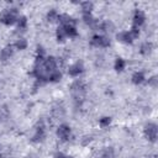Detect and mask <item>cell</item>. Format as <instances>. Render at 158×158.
I'll return each instance as SVG.
<instances>
[{"label": "cell", "instance_id": "cell-1", "mask_svg": "<svg viewBox=\"0 0 158 158\" xmlns=\"http://www.w3.org/2000/svg\"><path fill=\"white\" fill-rule=\"evenodd\" d=\"M19 11L17 9H5L0 14V22L4 23L5 26H12L16 25L17 19H19Z\"/></svg>", "mask_w": 158, "mask_h": 158}, {"label": "cell", "instance_id": "cell-2", "mask_svg": "<svg viewBox=\"0 0 158 158\" xmlns=\"http://www.w3.org/2000/svg\"><path fill=\"white\" fill-rule=\"evenodd\" d=\"M85 89H86L85 83H84L83 80H80V79H77V80H74V81L70 84V93H72L73 98H74L77 101L81 100V99L84 98V95H85Z\"/></svg>", "mask_w": 158, "mask_h": 158}, {"label": "cell", "instance_id": "cell-3", "mask_svg": "<svg viewBox=\"0 0 158 158\" xmlns=\"http://www.w3.org/2000/svg\"><path fill=\"white\" fill-rule=\"evenodd\" d=\"M90 44L96 47V48H107V47H110L111 41L106 35L95 33L90 40Z\"/></svg>", "mask_w": 158, "mask_h": 158}, {"label": "cell", "instance_id": "cell-4", "mask_svg": "<svg viewBox=\"0 0 158 158\" xmlns=\"http://www.w3.org/2000/svg\"><path fill=\"white\" fill-rule=\"evenodd\" d=\"M144 136L149 142H156L158 136V126L154 122H148L143 128Z\"/></svg>", "mask_w": 158, "mask_h": 158}, {"label": "cell", "instance_id": "cell-5", "mask_svg": "<svg viewBox=\"0 0 158 158\" xmlns=\"http://www.w3.org/2000/svg\"><path fill=\"white\" fill-rule=\"evenodd\" d=\"M57 137L60 139V141H68L69 137H70V133H72V128L67 123H60L58 127H57Z\"/></svg>", "mask_w": 158, "mask_h": 158}, {"label": "cell", "instance_id": "cell-6", "mask_svg": "<svg viewBox=\"0 0 158 158\" xmlns=\"http://www.w3.org/2000/svg\"><path fill=\"white\" fill-rule=\"evenodd\" d=\"M83 72H84V64H83L81 60H77V62H74L73 64H70V65L68 67V74H69L72 78L79 77Z\"/></svg>", "mask_w": 158, "mask_h": 158}, {"label": "cell", "instance_id": "cell-7", "mask_svg": "<svg viewBox=\"0 0 158 158\" xmlns=\"http://www.w3.org/2000/svg\"><path fill=\"white\" fill-rule=\"evenodd\" d=\"M146 21V14L141 10V9H136L133 12V17H132V26L135 27H141Z\"/></svg>", "mask_w": 158, "mask_h": 158}, {"label": "cell", "instance_id": "cell-8", "mask_svg": "<svg viewBox=\"0 0 158 158\" xmlns=\"http://www.w3.org/2000/svg\"><path fill=\"white\" fill-rule=\"evenodd\" d=\"M57 65H58L57 59H56L54 57H52V56L46 57L44 60H43V68H44V70L47 72V74L54 72V70L57 69Z\"/></svg>", "mask_w": 158, "mask_h": 158}, {"label": "cell", "instance_id": "cell-9", "mask_svg": "<svg viewBox=\"0 0 158 158\" xmlns=\"http://www.w3.org/2000/svg\"><path fill=\"white\" fill-rule=\"evenodd\" d=\"M116 40L121 43H125V44H130L133 42V37L131 35L130 31H120L118 33H116Z\"/></svg>", "mask_w": 158, "mask_h": 158}, {"label": "cell", "instance_id": "cell-10", "mask_svg": "<svg viewBox=\"0 0 158 158\" xmlns=\"http://www.w3.org/2000/svg\"><path fill=\"white\" fill-rule=\"evenodd\" d=\"M14 48H15V47H14L12 44L5 46V47L1 49V52H0V60H1V62H6V60H9V59L14 56V52H15Z\"/></svg>", "mask_w": 158, "mask_h": 158}, {"label": "cell", "instance_id": "cell-11", "mask_svg": "<svg viewBox=\"0 0 158 158\" xmlns=\"http://www.w3.org/2000/svg\"><path fill=\"white\" fill-rule=\"evenodd\" d=\"M46 138V131H44V126L41 125L38 127H36V131H35V135L32 136V142H42L43 139Z\"/></svg>", "mask_w": 158, "mask_h": 158}, {"label": "cell", "instance_id": "cell-12", "mask_svg": "<svg viewBox=\"0 0 158 158\" xmlns=\"http://www.w3.org/2000/svg\"><path fill=\"white\" fill-rule=\"evenodd\" d=\"M63 28L65 31L67 38H74L78 36V30H77L75 25H65V26H63Z\"/></svg>", "mask_w": 158, "mask_h": 158}, {"label": "cell", "instance_id": "cell-13", "mask_svg": "<svg viewBox=\"0 0 158 158\" xmlns=\"http://www.w3.org/2000/svg\"><path fill=\"white\" fill-rule=\"evenodd\" d=\"M153 52V43L152 42H143L139 47V53L142 56H149Z\"/></svg>", "mask_w": 158, "mask_h": 158}, {"label": "cell", "instance_id": "cell-14", "mask_svg": "<svg viewBox=\"0 0 158 158\" xmlns=\"http://www.w3.org/2000/svg\"><path fill=\"white\" fill-rule=\"evenodd\" d=\"M146 80V75L143 72H135L131 77V81L135 84V85H139L142 84L143 81Z\"/></svg>", "mask_w": 158, "mask_h": 158}, {"label": "cell", "instance_id": "cell-15", "mask_svg": "<svg viewBox=\"0 0 158 158\" xmlns=\"http://www.w3.org/2000/svg\"><path fill=\"white\" fill-rule=\"evenodd\" d=\"M99 158H116V153L115 149L112 147H106L105 149H102L100 152Z\"/></svg>", "mask_w": 158, "mask_h": 158}, {"label": "cell", "instance_id": "cell-16", "mask_svg": "<svg viewBox=\"0 0 158 158\" xmlns=\"http://www.w3.org/2000/svg\"><path fill=\"white\" fill-rule=\"evenodd\" d=\"M58 17H59V14H58L57 10H54V9L49 10V11L47 12V15H46L47 21L51 22V23H53V22H58Z\"/></svg>", "mask_w": 158, "mask_h": 158}, {"label": "cell", "instance_id": "cell-17", "mask_svg": "<svg viewBox=\"0 0 158 158\" xmlns=\"http://www.w3.org/2000/svg\"><path fill=\"white\" fill-rule=\"evenodd\" d=\"M27 44H28V43H27V40L23 38V37H21V38H17V40H16L14 47H15L17 51H23V49L27 48Z\"/></svg>", "mask_w": 158, "mask_h": 158}, {"label": "cell", "instance_id": "cell-18", "mask_svg": "<svg viewBox=\"0 0 158 158\" xmlns=\"http://www.w3.org/2000/svg\"><path fill=\"white\" fill-rule=\"evenodd\" d=\"M80 7L83 14H91L94 9V4L91 1H84V2H80Z\"/></svg>", "mask_w": 158, "mask_h": 158}, {"label": "cell", "instance_id": "cell-19", "mask_svg": "<svg viewBox=\"0 0 158 158\" xmlns=\"http://www.w3.org/2000/svg\"><path fill=\"white\" fill-rule=\"evenodd\" d=\"M16 26H17L19 31H25L27 28V17L26 16H19Z\"/></svg>", "mask_w": 158, "mask_h": 158}, {"label": "cell", "instance_id": "cell-20", "mask_svg": "<svg viewBox=\"0 0 158 158\" xmlns=\"http://www.w3.org/2000/svg\"><path fill=\"white\" fill-rule=\"evenodd\" d=\"M125 67H126V62H125V59H123V58L118 57V58H116V59H115L114 68H115V70H116V72H122V70L125 69Z\"/></svg>", "mask_w": 158, "mask_h": 158}, {"label": "cell", "instance_id": "cell-21", "mask_svg": "<svg viewBox=\"0 0 158 158\" xmlns=\"http://www.w3.org/2000/svg\"><path fill=\"white\" fill-rule=\"evenodd\" d=\"M60 79H62V73L58 69H56L54 72L48 74V81H51V83H58Z\"/></svg>", "mask_w": 158, "mask_h": 158}, {"label": "cell", "instance_id": "cell-22", "mask_svg": "<svg viewBox=\"0 0 158 158\" xmlns=\"http://www.w3.org/2000/svg\"><path fill=\"white\" fill-rule=\"evenodd\" d=\"M56 37H57V41L58 42H64L67 40V36H65V31L63 28V26H58L57 31H56Z\"/></svg>", "mask_w": 158, "mask_h": 158}, {"label": "cell", "instance_id": "cell-23", "mask_svg": "<svg viewBox=\"0 0 158 158\" xmlns=\"http://www.w3.org/2000/svg\"><path fill=\"white\" fill-rule=\"evenodd\" d=\"M110 123H111V117H109V116H104V117H101V118L99 120V125H100L102 128L107 127Z\"/></svg>", "mask_w": 158, "mask_h": 158}, {"label": "cell", "instance_id": "cell-24", "mask_svg": "<svg viewBox=\"0 0 158 158\" xmlns=\"http://www.w3.org/2000/svg\"><path fill=\"white\" fill-rule=\"evenodd\" d=\"M148 85H149L151 88L156 89V88L158 86V77H157V75H153V77H151V78L148 79Z\"/></svg>", "mask_w": 158, "mask_h": 158}, {"label": "cell", "instance_id": "cell-25", "mask_svg": "<svg viewBox=\"0 0 158 158\" xmlns=\"http://www.w3.org/2000/svg\"><path fill=\"white\" fill-rule=\"evenodd\" d=\"M128 31L131 32V35H132V37H133V38H137V37L139 36V28H138V27L132 26V27H131V30H128Z\"/></svg>", "mask_w": 158, "mask_h": 158}, {"label": "cell", "instance_id": "cell-26", "mask_svg": "<svg viewBox=\"0 0 158 158\" xmlns=\"http://www.w3.org/2000/svg\"><path fill=\"white\" fill-rule=\"evenodd\" d=\"M65 156L67 154H64L63 152H56L54 156H53V158H65Z\"/></svg>", "mask_w": 158, "mask_h": 158}, {"label": "cell", "instance_id": "cell-27", "mask_svg": "<svg viewBox=\"0 0 158 158\" xmlns=\"http://www.w3.org/2000/svg\"><path fill=\"white\" fill-rule=\"evenodd\" d=\"M65 158H74V157H73V156H68V154H67V156H65Z\"/></svg>", "mask_w": 158, "mask_h": 158}]
</instances>
